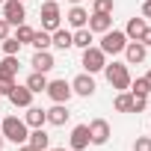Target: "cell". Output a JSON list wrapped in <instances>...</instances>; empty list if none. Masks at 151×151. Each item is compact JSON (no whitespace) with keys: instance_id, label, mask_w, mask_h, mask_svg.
Returning a JSON list of instances; mask_svg holds the SVG:
<instances>
[{"instance_id":"d6a6232c","label":"cell","mask_w":151,"mask_h":151,"mask_svg":"<svg viewBox=\"0 0 151 151\" xmlns=\"http://www.w3.org/2000/svg\"><path fill=\"white\" fill-rule=\"evenodd\" d=\"M145 47H151V27H145V33H142V39H139Z\"/></svg>"},{"instance_id":"277c9868","label":"cell","mask_w":151,"mask_h":151,"mask_svg":"<svg viewBox=\"0 0 151 151\" xmlns=\"http://www.w3.org/2000/svg\"><path fill=\"white\" fill-rule=\"evenodd\" d=\"M124 45H127L124 30H107V33H101V45H98V47H101L107 56H116V53L124 50Z\"/></svg>"},{"instance_id":"cb8c5ba5","label":"cell","mask_w":151,"mask_h":151,"mask_svg":"<svg viewBox=\"0 0 151 151\" xmlns=\"http://www.w3.org/2000/svg\"><path fill=\"white\" fill-rule=\"evenodd\" d=\"M113 107H116V113H133V95L130 92H119Z\"/></svg>"},{"instance_id":"d590c367","label":"cell","mask_w":151,"mask_h":151,"mask_svg":"<svg viewBox=\"0 0 151 151\" xmlns=\"http://www.w3.org/2000/svg\"><path fill=\"white\" fill-rule=\"evenodd\" d=\"M145 80H148V89H151V68H148V74H145Z\"/></svg>"},{"instance_id":"8fae6325","label":"cell","mask_w":151,"mask_h":151,"mask_svg":"<svg viewBox=\"0 0 151 151\" xmlns=\"http://www.w3.org/2000/svg\"><path fill=\"white\" fill-rule=\"evenodd\" d=\"M15 77H18V56H3L0 59V83L9 86L15 83Z\"/></svg>"},{"instance_id":"7c38bea8","label":"cell","mask_w":151,"mask_h":151,"mask_svg":"<svg viewBox=\"0 0 151 151\" xmlns=\"http://www.w3.org/2000/svg\"><path fill=\"white\" fill-rule=\"evenodd\" d=\"M122 53H124L127 65H139V62H145V56H148V47H145L142 42H127Z\"/></svg>"},{"instance_id":"30bf717a","label":"cell","mask_w":151,"mask_h":151,"mask_svg":"<svg viewBox=\"0 0 151 151\" xmlns=\"http://www.w3.org/2000/svg\"><path fill=\"white\" fill-rule=\"evenodd\" d=\"M71 92L80 95V98H92V95H95V77H92L89 71L77 74V77L71 80Z\"/></svg>"},{"instance_id":"ffe728a7","label":"cell","mask_w":151,"mask_h":151,"mask_svg":"<svg viewBox=\"0 0 151 151\" xmlns=\"http://www.w3.org/2000/svg\"><path fill=\"white\" fill-rule=\"evenodd\" d=\"M145 27H148V21H145V18H130V21H127V27H124L127 42H139V39H142V33H145Z\"/></svg>"},{"instance_id":"f35d334b","label":"cell","mask_w":151,"mask_h":151,"mask_svg":"<svg viewBox=\"0 0 151 151\" xmlns=\"http://www.w3.org/2000/svg\"><path fill=\"white\" fill-rule=\"evenodd\" d=\"M0 95H3V83H0Z\"/></svg>"},{"instance_id":"5bb4252c","label":"cell","mask_w":151,"mask_h":151,"mask_svg":"<svg viewBox=\"0 0 151 151\" xmlns=\"http://www.w3.org/2000/svg\"><path fill=\"white\" fill-rule=\"evenodd\" d=\"M86 27L92 33H107V30H113V15L110 12H92L89 21H86Z\"/></svg>"},{"instance_id":"ab89813d","label":"cell","mask_w":151,"mask_h":151,"mask_svg":"<svg viewBox=\"0 0 151 151\" xmlns=\"http://www.w3.org/2000/svg\"><path fill=\"white\" fill-rule=\"evenodd\" d=\"M3 3H6V0H0V6H3Z\"/></svg>"},{"instance_id":"1f68e13d","label":"cell","mask_w":151,"mask_h":151,"mask_svg":"<svg viewBox=\"0 0 151 151\" xmlns=\"http://www.w3.org/2000/svg\"><path fill=\"white\" fill-rule=\"evenodd\" d=\"M6 36H12V24H9L6 18H0V42H3Z\"/></svg>"},{"instance_id":"f1b7e54d","label":"cell","mask_w":151,"mask_h":151,"mask_svg":"<svg viewBox=\"0 0 151 151\" xmlns=\"http://www.w3.org/2000/svg\"><path fill=\"white\" fill-rule=\"evenodd\" d=\"M113 0H95V3H92V12H110L113 15Z\"/></svg>"},{"instance_id":"3957f363","label":"cell","mask_w":151,"mask_h":151,"mask_svg":"<svg viewBox=\"0 0 151 151\" xmlns=\"http://www.w3.org/2000/svg\"><path fill=\"white\" fill-rule=\"evenodd\" d=\"M39 18H42V30H47V33L59 30V27H62V12H59V3H56V0H45V3H42V12H39Z\"/></svg>"},{"instance_id":"ba28073f","label":"cell","mask_w":151,"mask_h":151,"mask_svg":"<svg viewBox=\"0 0 151 151\" xmlns=\"http://www.w3.org/2000/svg\"><path fill=\"white\" fill-rule=\"evenodd\" d=\"M110 136H113V130H110V122L107 119H92L89 122V142L92 145H107Z\"/></svg>"},{"instance_id":"4fadbf2b","label":"cell","mask_w":151,"mask_h":151,"mask_svg":"<svg viewBox=\"0 0 151 151\" xmlns=\"http://www.w3.org/2000/svg\"><path fill=\"white\" fill-rule=\"evenodd\" d=\"M68 145L74 148V151H86L92 142H89V124H77L71 130V136H68Z\"/></svg>"},{"instance_id":"2e32d148","label":"cell","mask_w":151,"mask_h":151,"mask_svg":"<svg viewBox=\"0 0 151 151\" xmlns=\"http://www.w3.org/2000/svg\"><path fill=\"white\" fill-rule=\"evenodd\" d=\"M47 113V124H53V127H62L65 122H68V104H53L50 110H45Z\"/></svg>"},{"instance_id":"b9f144b4","label":"cell","mask_w":151,"mask_h":151,"mask_svg":"<svg viewBox=\"0 0 151 151\" xmlns=\"http://www.w3.org/2000/svg\"><path fill=\"white\" fill-rule=\"evenodd\" d=\"M24 3H27V0H24Z\"/></svg>"},{"instance_id":"60d3db41","label":"cell","mask_w":151,"mask_h":151,"mask_svg":"<svg viewBox=\"0 0 151 151\" xmlns=\"http://www.w3.org/2000/svg\"><path fill=\"white\" fill-rule=\"evenodd\" d=\"M0 136H3V133H0Z\"/></svg>"},{"instance_id":"74e56055","label":"cell","mask_w":151,"mask_h":151,"mask_svg":"<svg viewBox=\"0 0 151 151\" xmlns=\"http://www.w3.org/2000/svg\"><path fill=\"white\" fill-rule=\"evenodd\" d=\"M68 3H74V6H77V3H80V0H68Z\"/></svg>"},{"instance_id":"e575fe53","label":"cell","mask_w":151,"mask_h":151,"mask_svg":"<svg viewBox=\"0 0 151 151\" xmlns=\"http://www.w3.org/2000/svg\"><path fill=\"white\" fill-rule=\"evenodd\" d=\"M18 151H39V148H33L30 142H21V145H18Z\"/></svg>"},{"instance_id":"4316f807","label":"cell","mask_w":151,"mask_h":151,"mask_svg":"<svg viewBox=\"0 0 151 151\" xmlns=\"http://www.w3.org/2000/svg\"><path fill=\"white\" fill-rule=\"evenodd\" d=\"M33 33H36V30H33V27H27V21L15 27V39H18L21 45H30V42H33Z\"/></svg>"},{"instance_id":"52a82bcc","label":"cell","mask_w":151,"mask_h":151,"mask_svg":"<svg viewBox=\"0 0 151 151\" xmlns=\"http://www.w3.org/2000/svg\"><path fill=\"white\" fill-rule=\"evenodd\" d=\"M3 95L9 98V104L12 107H30L33 104V92L27 89V86H18V83H9V86H3Z\"/></svg>"},{"instance_id":"d6986e66","label":"cell","mask_w":151,"mask_h":151,"mask_svg":"<svg viewBox=\"0 0 151 151\" xmlns=\"http://www.w3.org/2000/svg\"><path fill=\"white\" fill-rule=\"evenodd\" d=\"M65 21H68V27H74V30H80V27H86V21H89V12L77 3V6H71L68 9V15H65Z\"/></svg>"},{"instance_id":"7402d4cb","label":"cell","mask_w":151,"mask_h":151,"mask_svg":"<svg viewBox=\"0 0 151 151\" xmlns=\"http://www.w3.org/2000/svg\"><path fill=\"white\" fill-rule=\"evenodd\" d=\"M33 95H39V92H45L47 89V74H42V71H33L30 77H27V83H24Z\"/></svg>"},{"instance_id":"9a60e30c","label":"cell","mask_w":151,"mask_h":151,"mask_svg":"<svg viewBox=\"0 0 151 151\" xmlns=\"http://www.w3.org/2000/svg\"><path fill=\"white\" fill-rule=\"evenodd\" d=\"M30 65H33V71L47 74L56 62H53V53H50V50H36V53H33V59H30Z\"/></svg>"},{"instance_id":"e0dca14e","label":"cell","mask_w":151,"mask_h":151,"mask_svg":"<svg viewBox=\"0 0 151 151\" xmlns=\"http://www.w3.org/2000/svg\"><path fill=\"white\" fill-rule=\"evenodd\" d=\"M50 47H56V50H68V47H74V42H71V30H65V27L53 30V33H50Z\"/></svg>"},{"instance_id":"603a6c76","label":"cell","mask_w":151,"mask_h":151,"mask_svg":"<svg viewBox=\"0 0 151 151\" xmlns=\"http://www.w3.org/2000/svg\"><path fill=\"white\" fill-rule=\"evenodd\" d=\"M71 42H74V47L86 50V47L92 45V30H89V27H80V30H74V33H71Z\"/></svg>"},{"instance_id":"836d02e7","label":"cell","mask_w":151,"mask_h":151,"mask_svg":"<svg viewBox=\"0 0 151 151\" xmlns=\"http://www.w3.org/2000/svg\"><path fill=\"white\" fill-rule=\"evenodd\" d=\"M142 18H145V21L151 18V0H145V3H142Z\"/></svg>"},{"instance_id":"8d00e7d4","label":"cell","mask_w":151,"mask_h":151,"mask_svg":"<svg viewBox=\"0 0 151 151\" xmlns=\"http://www.w3.org/2000/svg\"><path fill=\"white\" fill-rule=\"evenodd\" d=\"M47 151H65V148H47Z\"/></svg>"},{"instance_id":"7a4b0ae2","label":"cell","mask_w":151,"mask_h":151,"mask_svg":"<svg viewBox=\"0 0 151 151\" xmlns=\"http://www.w3.org/2000/svg\"><path fill=\"white\" fill-rule=\"evenodd\" d=\"M104 74H107V83L119 92H127L130 89V71H127V62H107L104 65Z\"/></svg>"},{"instance_id":"484cf974","label":"cell","mask_w":151,"mask_h":151,"mask_svg":"<svg viewBox=\"0 0 151 151\" xmlns=\"http://www.w3.org/2000/svg\"><path fill=\"white\" fill-rule=\"evenodd\" d=\"M0 47H3V53H6V56H18V50H21V42H18L15 36H6L3 42H0Z\"/></svg>"},{"instance_id":"83f0119b","label":"cell","mask_w":151,"mask_h":151,"mask_svg":"<svg viewBox=\"0 0 151 151\" xmlns=\"http://www.w3.org/2000/svg\"><path fill=\"white\" fill-rule=\"evenodd\" d=\"M127 92H133V95H151V89H148V80H145V77L130 80V89H127Z\"/></svg>"},{"instance_id":"5b68a950","label":"cell","mask_w":151,"mask_h":151,"mask_svg":"<svg viewBox=\"0 0 151 151\" xmlns=\"http://www.w3.org/2000/svg\"><path fill=\"white\" fill-rule=\"evenodd\" d=\"M80 65L89 71V74H98V71H104V65H107V53L101 50V47H86L83 50V59H80Z\"/></svg>"},{"instance_id":"f546056e","label":"cell","mask_w":151,"mask_h":151,"mask_svg":"<svg viewBox=\"0 0 151 151\" xmlns=\"http://www.w3.org/2000/svg\"><path fill=\"white\" fill-rule=\"evenodd\" d=\"M133 95V92H130ZM148 107V95H133V113H142Z\"/></svg>"},{"instance_id":"6da1fadb","label":"cell","mask_w":151,"mask_h":151,"mask_svg":"<svg viewBox=\"0 0 151 151\" xmlns=\"http://www.w3.org/2000/svg\"><path fill=\"white\" fill-rule=\"evenodd\" d=\"M0 133H3V139H9V142L21 145V142H27L30 127H27V122H24V119H18V116H6L3 122H0Z\"/></svg>"},{"instance_id":"ac0fdd59","label":"cell","mask_w":151,"mask_h":151,"mask_svg":"<svg viewBox=\"0 0 151 151\" xmlns=\"http://www.w3.org/2000/svg\"><path fill=\"white\" fill-rule=\"evenodd\" d=\"M24 122H27V127H45L47 124V113L42 110V107H27V113H24Z\"/></svg>"},{"instance_id":"44dd1931","label":"cell","mask_w":151,"mask_h":151,"mask_svg":"<svg viewBox=\"0 0 151 151\" xmlns=\"http://www.w3.org/2000/svg\"><path fill=\"white\" fill-rule=\"evenodd\" d=\"M27 142H30L33 148H39V151H47V148H50V136H47L45 127H33L30 136H27Z\"/></svg>"},{"instance_id":"4dcf8cb0","label":"cell","mask_w":151,"mask_h":151,"mask_svg":"<svg viewBox=\"0 0 151 151\" xmlns=\"http://www.w3.org/2000/svg\"><path fill=\"white\" fill-rule=\"evenodd\" d=\"M133 151H151V136H136Z\"/></svg>"},{"instance_id":"9c48e42d","label":"cell","mask_w":151,"mask_h":151,"mask_svg":"<svg viewBox=\"0 0 151 151\" xmlns=\"http://www.w3.org/2000/svg\"><path fill=\"white\" fill-rule=\"evenodd\" d=\"M3 18L12 24V27H18V24H24L27 21V9H24V0H6L3 3Z\"/></svg>"},{"instance_id":"d4e9b609","label":"cell","mask_w":151,"mask_h":151,"mask_svg":"<svg viewBox=\"0 0 151 151\" xmlns=\"http://www.w3.org/2000/svg\"><path fill=\"white\" fill-rule=\"evenodd\" d=\"M30 45H33L36 50H50V33H47V30H36Z\"/></svg>"},{"instance_id":"8992f818","label":"cell","mask_w":151,"mask_h":151,"mask_svg":"<svg viewBox=\"0 0 151 151\" xmlns=\"http://www.w3.org/2000/svg\"><path fill=\"white\" fill-rule=\"evenodd\" d=\"M45 92H47V98H50L53 104H68L71 95H74V92H71V83H68L65 77H62V80H47V89H45Z\"/></svg>"}]
</instances>
